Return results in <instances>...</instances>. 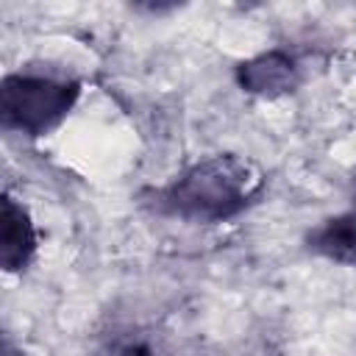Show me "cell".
Here are the masks:
<instances>
[{"instance_id":"cell-4","label":"cell","mask_w":356,"mask_h":356,"mask_svg":"<svg viewBox=\"0 0 356 356\" xmlns=\"http://www.w3.org/2000/svg\"><path fill=\"white\" fill-rule=\"evenodd\" d=\"M39 250V228L11 192L3 195V228H0V264L6 273H25Z\"/></svg>"},{"instance_id":"cell-3","label":"cell","mask_w":356,"mask_h":356,"mask_svg":"<svg viewBox=\"0 0 356 356\" xmlns=\"http://www.w3.org/2000/svg\"><path fill=\"white\" fill-rule=\"evenodd\" d=\"M234 81L245 95H253L261 100H278L298 92L303 81V70L289 50L270 47L250 58H242L234 67Z\"/></svg>"},{"instance_id":"cell-1","label":"cell","mask_w":356,"mask_h":356,"mask_svg":"<svg viewBox=\"0 0 356 356\" xmlns=\"http://www.w3.org/2000/svg\"><path fill=\"white\" fill-rule=\"evenodd\" d=\"M264 172L239 153H211L184 167L156 192L159 211L184 222H228L248 211L264 192Z\"/></svg>"},{"instance_id":"cell-8","label":"cell","mask_w":356,"mask_h":356,"mask_svg":"<svg viewBox=\"0 0 356 356\" xmlns=\"http://www.w3.org/2000/svg\"><path fill=\"white\" fill-rule=\"evenodd\" d=\"M6 356H22V353H17V350H14V345H11V342H6Z\"/></svg>"},{"instance_id":"cell-6","label":"cell","mask_w":356,"mask_h":356,"mask_svg":"<svg viewBox=\"0 0 356 356\" xmlns=\"http://www.w3.org/2000/svg\"><path fill=\"white\" fill-rule=\"evenodd\" d=\"M95 356H172V350L147 328H120L106 337Z\"/></svg>"},{"instance_id":"cell-5","label":"cell","mask_w":356,"mask_h":356,"mask_svg":"<svg viewBox=\"0 0 356 356\" xmlns=\"http://www.w3.org/2000/svg\"><path fill=\"white\" fill-rule=\"evenodd\" d=\"M306 248L334 264H356V209L320 220L306 234Z\"/></svg>"},{"instance_id":"cell-2","label":"cell","mask_w":356,"mask_h":356,"mask_svg":"<svg viewBox=\"0 0 356 356\" xmlns=\"http://www.w3.org/2000/svg\"><path fill=\"white\" fill-rule=\"evenodd\" d=\"M83 83L67 72L17 70L0 83V117L8 131L31 139L53 134L78 106Z\"/></svg>"},{"instance_id":"cell-7","label":"cell","mask_w":356,"mask_h":356,"mask_svg":"<svg viewBox=\"0 0 356 356\" xmlns=\"http://www.w3.org/2000/svg\"><path fill=\"white\" fill-rule=\"evenodd\" d=\"M350 200H353V209H356V172L350 178Z\"/></svg>"}]
</instances>
